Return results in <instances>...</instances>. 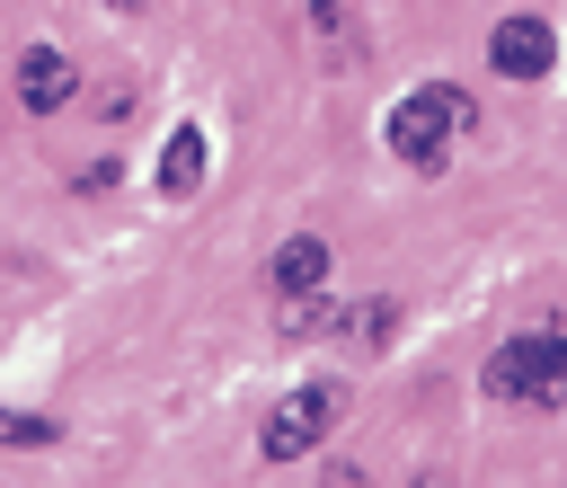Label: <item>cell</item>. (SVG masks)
<instances>
[{
  "label": "cell",
  "mask_w": 567,
  "mask_h": 488,
  "mask_svg": "<svg viewBox=\"0 0 567 488\" xmlns=\"http://www.w3.org/2000/svg\"><path fill=\"white\" fill-rule=\"evenodd\" d=\"M106 9H142V0H106Z\"/></svg>",
  "instance_id": "9"
},
{
  "label": "cell",
  "mask_w": 567,
  "mask_h": 488,
  "mask_svg": "<svg viewBox=\"0 0 567 488\" xmlns=\"http://www.w3.org/2000/svg\"><path fill=\"white\" fill-rule=\"evenodd\" d=\"M470 124V98H452V89H408L390 115H381V142L408 160V169H443V142Z\"/></svg>",
  "instance_id": "1"
},
{
  "label": "cell",
  "mask_w": 567,
  "mask_h": 488,
  "mask_svg": "<svg viewBox=\"0 0 567 488\" xmlns=\"http://www.w3.org/2000/svg\"><path fill=\"white\" fill-rule=\"evenodd\" d=\"M80 98V71H71V53H53V44H27L18 53V106L27 115H62Z\"/></svg>",
  "instance_id": "5"
},
{
  "label": "cell",
  "mask_w": 567,
  "mask_h": 488,
  "mask_svg": "<svg viewBox=\"0 0 567 488\" xmlns=\"http://www.w3.org/2000/svg\"><path fill=\"white\" fill-rule=\"evenodd\" d=\"M195 186H204V133L177 124V133L159 142V195H195Z\"/></svg>",
  "instance_id": "6"
},
{
  "label": "cell",
  "mask_w": 567,
  "mask_h": 488,
  "mask_svg": "<svg viewBox=\"0 0 567 488\" xmlns=\"http://www.w3.org/2000/svg\"><path fill=\"white\" fill-rule=\"evenodd\" d=\"M549 62H558V35L540 18H496V35H487V71L496 80H549Z\"/></svg>",
  "instance_id": "4"
},
{
  "label": "cell",
  "mask_w": 567,
  "mask_h": 488,
  "mask_svg": "<svg viewBox=\"0 0 567 488\" xmlns=\"http://www.w3.org/2000/svg\"><path fill=\"white\" fill-rule=\"evenodd\" d=\"M0 444H53V426L27 417V408H0Z\"/></svg>",
  "instance_id": "8"
},
{
  "label": "cell",
  "mask_w": 567,
  "mask_h": 488,
  "mask_svg": "<svg viewBox=\"0 0 567 488\" xmlns=\"http://www.w3.org/2000/svg\"><path fill=\"white\" fill-rule=\"evenodd\" d=\"M266 275H275V293H284V302H292V293H319V284H328V248H319V240H284Z\"/></svg>",
  "instance_id": "7"
},
{
  "label": "cell",
  "mask_w": 567,
  "mask_h": 488,
  "mask_svg": "<svg viewBox=\"0 0 567 488\" xmlns=\"http://www.w3.org/2000/svg\"><path fill=\"white\" fill-rule=\"evenodd\" d=\"M487 399H567V337H549V328L505 337L487 364Z\"/></svg>",
  "instance_id": "2"
},
{
  "label": "cell",
  "mask_w": 567,
  "mask_h": 488,
  "mask_svg": "<svg viewBox=\"0 0 567 488\" xmlns=\"http://www.w3.org/2000/svg\"><path fill=\"white\" fill-rule=\"evenodd\" d=\"M337 408H346V382H301L275 417H266V435H257V453L266 461H292V453H310L328 426H337Z\"/></svg>",
  "instance_id": "3"
}]
</instances>
